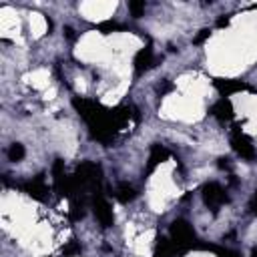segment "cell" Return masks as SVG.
<instances>
[{"instance_id": "44dd1931", "label": "cell", "mask_w": 257, "mask_h": 257, "mask_svg": "<svg viewBox=\"0 0 257 257\" xmlns=\"http://www.w3.org/2000/svg\"><path fill=\"white\" fill-rule=\"evenodd\" d=\"M219 167H221V169H229V159H223V157H221V159H219Z\"/></svg>"}, {"instance_id": "2e32d148", "label": "cell", "mask_w": 257, "mask_h": 257, "mask_svg": "<svg viewBox=\"0 0 257 257\" xmlns=\"http://www.w3.org/2000/svg\"><path fill=\"white\" fill-rule=\"evenodd\" d=\"M128 10H131V14H133L135 18H141V16L145 14V2L133 0V2H128Z\"/></svg>"}, {"instance_id": "5bb4252c", "label": "cell", "mask_w": 257, "mask_h": 257, "mask_svg": "<svg viewBox=\"0 0 257 257\" xmlns=\"http://www.w3.org/2000/svg\"><path fill=\"white\" fill-rule=\"evenodd\" d=\"M24 155H26V151H24V145H20V143H12V145L8 147V151H6V157H8V161H12V163L22 161Z\"/></svg>"}, {"instance_id": "8fae6325", "label": "cell", "mask_w": 257, "mask_h": 257, "mask_svg": "<svg viewBox=\"0 0 257 257\" xmlns=\"http://www.w3.org/2000/svg\"><path fill=\"white\" fill-rule=\"evenodd\" d=\"M169 149H165L163 145H153L151 151H149V161H147V173H153L157 165L165 163L169 159Z\"/></svg>"}, {"instance_id": "277c9868", "label": "cell", "mask_w": 257, "mask_h": 257, "mask_svg": "<svg viewBox=\"0 0 257 257\" xmlns=\"http://www.w3.org/2000/svg\"><path fill=\"white\" fill-rule=\"evenodd\" d=\"M52 177H54V191L58 197H72L74 189H72V177H68L64 173V161L56 159L52 165Z\"/></svg>"}, {"instance_id": "52a82bcc", "label": "cell", "mask_w": 257, "mask_h": 257, "mask_svg": "<svg viewBox=\"0 0 257 257\" xmlns=\"http://www.w3.org/2000/svg\"><path fill=\"white\" fill-rule=\"evenodd\" d=\"M90 207H92V213H94L96 221H98L102 227H110V225L114 223L112 209H110V205L104 201V197H102V195H100V197H94V199H92V203H90Z\"/></svg>"}, {"instance_id": "7402d4cb", "label": "cell", "mask_w": 257, "mask_h": 257, "mask_svg": "<svg viewBox=\"0 0 257 257\" xmlns=\"http://www.w3.org/2000/svg\"><path fill=\"white\" fill-rule=\"evenodd\" d=\"M251 257H257V247H253V249H251Z\"/></svg>"}, {"instance_id": "8992f818", "label": "cell", "mask_w": 257, "mask_h": 257, "mask_svg": "<svg viewBox=\"0 0 257 257\" xmlns=\"http://www.w3.org/2000/svg\"><path fill=\"white\" fill-rule=\"evenodd\" d=\"M16 187L22 189L28 197H32V199H36V201H46V197H48V187H46V183H44V175H38V177L30 179V181L18 183Z\"/></svg>"}, {"instance_id": "ba28073f", "label": "cell", "mask_w": 257, "mask_h": 257, "mask_svg": "<svg viewBox=\"0 0 257 257\" xmlns=\"http://www.w3.org/2000/svg\"><path fill=\"white\" fill-rule=\"evenodd\" d=\"M155 62H157V58H155V54H153V48H151V44H147V46L141 48V50L137 52V56H135V72H137V74H143V72L151 70V68L155 66Z\"/></svg>"}, {"instance_id": "9c48e42d", "label": "cell", "mask_w": 257, "mask_h": 257, "mask_svg": "<svg viewBox=\"0 0 257 257\" xmlns=\"http://www.w3.org/2000/svg\"><path fill=\"white\" fill-rule=\"evenodd\" d=\"M213 86L219 90V94L225 98L233 92H241V90H247L249 86L243 82V80H235V78H215L213 80Z\"/></svg>"}, {"instance_id": "d6986e66", "label": "cell", "mask_w": 257, "mask_h": 257, "mask_svg": "<svg viewBox=\"0 0 257 257\" xmlns=\"http://www.w3.org/2000/svg\"><path fill=\"white\" fill-rule=\"evenodd\" d=\"M249 211L251 213H257V191L253 193V197H251V203H249Z\"/></svg>"}, {"instance_id": "7c38bea8", "label": "cell", "mask_w": 257, "mask_h": 257, "mask_svg": "<svg viewBox=\"0 0 257 257\" xmlns=\"http://www.w3.org/2000/svg\"><path fill=\"white\" fill-rule=\"evenodd\" d=\"M137 189L133 187V185H128V183H118L116 185V189H114V197H116V201H120V203H131V201H135L137 199Z\"/></svg>"}, {"instance_id": "5b68a950", "label": "cell", "mask_w": 257, "mask_h": 257, "mask_svg": "<svg viewBox=\"0 0 257 257\" xmlns=\"http://www.w3.org/2000/svg\"><path fill=\"white\" fill-rule=\"evenodd\" d=\"M231 147L241 159H245V161H253L255 159V147H253L251 139L245 133H241V128H237V126L231 133Z\"/></svg>"}, {"instance_id": "30bf717a", "label": "cell", "mask_w": 257, "mask_h": 257, "mask_svg": "<svg viewBox=\"0 0 257 257\" xmlns=\"http://www.w3.org/2000/svg\"><path fill=\"white\" fill-rule=\"evenodd\" d=\"M209 112H211L219 122H229V120H233V116H235V112H233V104H231L229 98H219V100L211 106Z\"/></svg>"}, {"instance_id": "9a60e30c", "label": "cell", "mask_w": 257, "mask_h": 257, "mask_svg": "<svg viewBox=\"0 0 257 257\" xmlns=\"http://www.w3.org/2000/svg\"><path fill=\"white\" fill-rule=\"evenodd\" d=\"M102 34H110V32H114V30H122L124 26L122 24H118V22H112V20H106V22H102V24H98L96 26Z\"/></svg>"}, {"instance_id": "e0dca14e", "label": "cell", "mask_w": 257, "mask_h": 257, "mask_svg": "<svg viewBox=\"0 0 257 257\" xmlns=\"http://www.w3.org/2000/svg\"><path fill=\"white\" fill-rule=\"evenodd\" d=\"M78 253H80V245H78L74 239L62 249V255H64V257H72V255H78Z\"/></svg>"}, {"instance_id": "ac0fdd59", "label": "cell", "mask_w": 257, "mask_h": 257, "mask_svg": "<svg viewBox=\"0 0 257 257\" xmlns=\"http://www.w3.org/2000/svg\"><path fill=\"white\" fill-rule=\"evenodd\" d=\"M209 36H211V30H209V28H203V30H199V34L193 38V44H201V42L207 40Z\"/></svg>"}, {"instance_id": "4fadbf2b", "label": "cell", "mask_w": 257, "mask_h": 257, "mask_svg": "<svg viewBox=\"0 0 257 257\" xmlns=\"http://www.w3.org/2000/svg\"><path fill=\"white\" fill-rule=\"evenodd\" d=\"M175 251H179V249L173 245V241H167V239H163V237L157 239V245H155V257H173Z\"/></svg>"}, {"instance_id": "603a6c76", "label": "cell", "mask_w": 257, "mask_h": 257, "mask_svg": "<svg viewBox=\"0 0 257 257\" xmlns=\"http://www.w3.org/2000/svg\"><path fill=\"white\" fill-rule=\"evenodd\" d=\"M255 8H257V4H255Z\"/></svg>"}, {"instance_id": "3957f363", "label": "cell", "mask_w": 257, "mask_h": 257, "mask_svg": "<svg viewBox=\"0 0 257 257\" xmlns=\"http://www.w3.org/2000/svg\"><path fill=\"white\" fill-rule=\"evenodd\" d=\"M201 195H203V203H205L213 213H217L219 207H223V205L229 201L225 189H223L219 183H215V181L205 183L203 189H201Z\"/></svg>"}, {"instance_id": "7a4b0ae2", "label": "cell", "mask_w": 257, "mask_h": 257, "mask_svg": "<svg viewBox=\"0 0 257 257\" xmlns=\"http://www.w3.org/2000/svg\"><path fill=\"white\" fill-rule=\"evenodd\" d=\"M169 237H171L173 245H175L179 251H183V249H193V247L197 245L195 231H193V227L189 225V221H185V219H177V221L171 223V227H169Z\"/></svg>"}, {"instance_id": "ffe728a7", "label": "cell", "mask_w": 257, "mask_h": 257, "mask_svg": "<svg viewBox=\"0 0 257 257\" xmlns=\"http://www.w3.org/2000/svg\"><path fill=\"white\" fill-rule=\"evenodd\" d=\"M227 24H229V16H223V18L217 20V26H219V28H223V26H227Z\"/></svg>"}, {"instance_id": "6da1fadb", "label": "cell", "mask_w": 257, "mask_h": 257, "mask_svg": "<svg viewBox=\"0 0 257 257\" xmlns=\"http://www.w3.org/2000/svg\"><path fill=\"white\" fill-rule=\"evenodd\" d=\"M72 106L76 108V112L84 118V122L88 124L90 128V135L92 139L108 145L116 131L126 122L131 120V116H137L131 112V106H116L112 110L104 108L102 104H98L96 100H90V98H72Z\"/></svg>"}]
</instances>
